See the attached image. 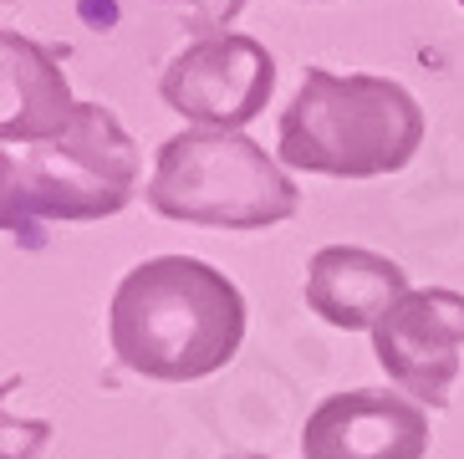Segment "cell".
<instances>
[{"label":"cell","mask_w":464,"mask_h":459,"mask_svg":"<svg viewBox=\"0 0 464 459\" xmlns=\"http://www.w3.org/2000/svg\"><path fill=\"white\" fill-rule=\"evenodd\" d=\"M77 112L56 56L21 31L0 36V138L5 143H42L56 138Z\"/></svg>","instance_id":"9c48e42d"},{"label":"cell","mask_w":464,"mask_h":459,"mask_svg":"<svg viewBox=\"0 0 464 459\" xmlns=\"http://www.w3.org/2000/svg\"><path fill=\"white\" fill-rule=\"evenodd\" d=\"M149 210L199 230H271L301 210V190L256 138L184 128L159 143Z\"/></svg>","instance_id":"277c9868"},{"label":"cell","mask_w":464,"mask_h":459,"mask_svg":"<svg viewBox=\"0 0 464 459\" xmlns=\"http://www.w3.org/2000/svg\"><path fill=\"white\" fill-rule=\"evenodd\" d=\"M429 414L393 388H347L306 414L301 459H423Z\"/></svg>","instance_id":"52a82bcc"},{"label":"cell","mask_w":464,"mask_h":459,"mask_svg":"<svg viewBox=\"0 0 464 459\" xmlns=\"http://www.w3.org/2000/svg\"><path fill=\"white\" fill-rule=\"evenodd\" d=\"M409 297L403 266L362 245H322L306 260V307L342 332H372V327Z\"/></svg>","instance_id":"ba28073f"},{"label":"cell","mask_w":464,"mask_h":459,"mask_svg":"<svg viewBox=\"0 0 464 459\" xmlns=\"http://www.w3.org/2000/svg\"><path fill=\"white\" fill-rule=\"evenodd\" d=\"M138 194V149L102 103H77L72 122L42 143H5L0 153V220L92 225L123 215Z\"/></svg>","instance_id":"3957f363"},{"label":"cell","mask_w":464,"mask_h":459,"mask_svg":"<svg viewBox=\"0 0 464 459\" xmlns=\"http://www.w3.org/2000/svg\"><path fill=\"white\" fill-rule=\"evenodd\" d=\"M276 93V56L246 31H219L199 36L174 56L159 77V97L179 118L199 128H230L240 133L246 122L266 112Z\"/></svg>","instance_id":"5b68a950"},{"label":"cell","mask_w":464,"mask_h":459,"mask_svg":"<svg viewBox=\"0 0 464 459\" xmlns=\"http://www.w3.org/2000/svg\"><path fill=\"white\" fill-rule=\"evenodd\" d=\"M230 459H266V454H230Z\"/></svg>","instance_id":"8fae6325"},{"label":"cell","mask_w":464,"mask_h":459,"mask_svg":"<svg viewBox=\"0 0 464 459\" xmlns=\"http://www.w3.org/2000/svg\"><path fill=\"white\" fill-rule=\"evenodd\" d=\"M246 297L199 256H153L112 291V357L153 383H194L230 363L246 342Z\"/></svg>","instance_id":"6da1fadb"},{"label":"cell","mask_w":464,"mask_h":459,"mask_svg":"<svg viewBox=\"0 0 464 459\" xmlns=\"http://www.w3.org/2000/svg\"><path fill=\"white\" fill-rule=\"evenodd\" d=\"M464 297L450 286H419L372 327V357L423 408H444L459 378Z\"/></svg>","instance_id":"8992f818"},{"label":"cell","mask_w":464,"mask_h":459,"mask_svg":"<svg viewBox=\"0 0 464 459\" xmlns=\"http://www.w3.org/2000/svg\"><path fill=\"white\" fill-rule=\"evenodd\" d=\"M423 133V108L403 82L306 67L296 97L276 122V153L296 174L382 179L409 169Z\"/></svg>","instance_id":"7a4b0ae2"},{"label":"cell","mask_w":464,"mask_h":459,"mask_svg":"<svg viewBox=\"0 0 464 459\" xmlns=\"http://www.w3.org/2000/svg\"><path fill=\"white\" fill-rule=\"evenodd\" d=\"M454 5H464V0H454Z\"/></svg>","instance_id":"7c38bea8"},{"label":"cell","mask_w":464,"mask_h":459,"mask_svg":"<svg viewBox=\"0 0 464 459\" xmlns=\"http://www.w3.org/2000/svg\"><path fill=\"white\" fill-rule=\"evenodd\" d=\"M184 11L189 21L184 26L199 31V36H219V31H230V21L246 11V0H184Z\"/></svg>","instance_id":"30bf717a"}]
</instances>
